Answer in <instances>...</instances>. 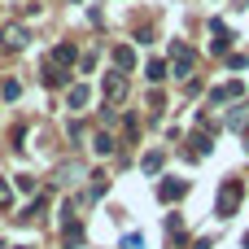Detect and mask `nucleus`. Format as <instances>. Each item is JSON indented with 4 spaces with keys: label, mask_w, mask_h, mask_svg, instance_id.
<instances>
[{
    "label": "nucleus",
    "mask_w": 249,
    "mask_h": 249,
    "mask_svg": "<svg viewBox=\"0 0 249 249\" xmlns=\"http://www.w3.org/2000/svg\"><path fill=\"white\" fill-rule=\"evenodd\" d=\"M53 61H61V66H66V61H74V48H70V44H61V48L53 53Z\"/></svg>",
    "instance_id": "obj_1"
},
{
    "label": "nucleus",
    "mask_w": 249,
    "mask_h": 249,
    "mask_svg": "<svg viewBox=\"0 0 249 249\" xmlns=\"http://www.w3.org/2000/svg\"><path fill=\"white\" fill-rule=\"evenodd\" d=\"M162 197H166V201H175V197H184V184H179V179H175V184H166V188H162Z\"/></svg>",
    "instance_id": "obj_2"
},
{
    "label": "nucleus",
    "mask_w": 249,
    "mask_h": 249,
    "mask_svg": "<svg viewBox=\"0 0 249 249\" xmlns=\"http://www.w3.org/2000/svg\"><path fill=\"white\" fill-rule=\"evenodd\" d=\"M9 201H13V193H9V184H0V210H4Z\"/></svg>",
    "instance_id": "obj_3"
}]
</instances>
